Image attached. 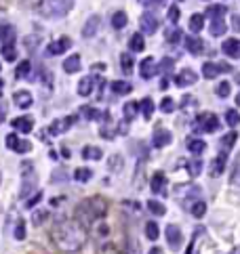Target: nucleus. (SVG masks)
Segmentation results:
<instances>
[{
  "instance_id": "obj_31",
  "label": "nucleus",
  "mask_w": 240,
  "mask_h": 254,
  "mask_svg": "<svg viewBox=\"0 0 240 254\" xmlns=\"http://www.w3.org/2000/svg\"><path fill=\"white\" fill-rule=\"evenodd\" d=\"M126 23H129V17H126L124 11H116V13L112 15V28H114V30H122Z\"/></svg>"
},
{
  "instance_id": "obj_13",
  "label": "nucleus",
  "mask_w": 240,
  "mask_h": 254,
  "mask_svg": "<svg viewBox=\"0 0 240 254\" xmlns=\"http://www.w3.org/2000/svg\"><path fill=\"white\" fill-rule=\"evenodd\" d=\"M99 25H101V17L99 15H91L86 19V23L82 25V30H80L82 38H93L99 32Z\"/></svg>"
},
{
  "instance_id": "obj_51",
  "label": "nucleus",
  "mask_w": 240,
  "mask_h": 254,
  "mask_svg": "<svg viewBox=\"0 0 240 254\" xmlns=\"http://www.w3.org/2000/svg\"><path fill=\"white\" fill-rule=\"evenodd\" d=\"M173 65H175V61L171 59V57H164L162 63L158 65V74H160V72H171V69H173Z\"/></svg>"
},
{
  "instance_id": "obj_30",
  "label": "nucleus",
  "mask_w": 240,
  "mask_h": 254,
  "mask_svg": "<svg viewBox=\"0 0 240 254\" xmlns=\"http://www.w3.org/2000/svg\"><path fill=\"white\" fill-rule=\"evenodd\" d=\"M0 55L4 57V61L15 63V59H17V48H15V42H13V44H4V47H0Z\"/></svg>"
},
{
  "instance_id": "obj_19",
  "label": "nucleus",
  "mask_w": 240,
  "mask_h": 254,
  "mask_svg": "<svg viewBox=\"0 0 240 254\" xmlns=\"http://www.w3.org/2000/svg\"><path fill=\"white\" fill-rule=\"evenodd\" d=\"M15 42V28L11 23H0V47Z\"/></svg>"
},
{
  "instance_id": "obj_32",
  "label": "nucleus",
  "mask_w": 240,
  "mask_h": 254,
  "mask_svg": "<svg viewBox=\"0 0 240 254\" xmlns=\"http://www.w3.org/2000/svg\"><path fill=\"white\" fill-rule=\"evenodd\" d=\"M208 30H211V34H213V36H223V34H225V30H227L225 19H213L211 25H208Z\"/></svg>"
},
{
  "instance_id": "obj_52",
  "label": "nucleus",
  "mask_w": 240,
  "mask_h": 254,
  "mask_svg": "<svg viewBox=\"0 0 240 254\" xmlns=\"http://www.w3.org/2000/svg\"><path fill=\"white\" fill-rule=\"evenodd\" d=\"M47 217H49V210H38V212L32 214V221H34V225H42Z\"/></svg>"
},
{
  "instance_id": "obj_1",
  "label": "nucleus",
  "mask_w": 240,
  "mask_h": 254,
  "mask_svg": "<svg viewBox=\"0 0 240 254\" xmlns=\"http://www.w3.org/2000/svg\"><path fill=\"white\" fill-rule=\"evenodd\" d=\"M53 242L61 252H78L86 242V229L78 221H59L53 227Z\"/></svg>"
},
{
  "instance_id": "obj_18",
  "label": "nucleus",
  "mask_w": 240,
  "mask_h": 254,
  "mask_svg": "<svg viewBox=\"0 0 240 254\" xmlns=\"http://www.w3.org/2000/svg\"><path fill=\"white\" fill-rule=\"evenodd\" d=\"M183 42H186V50L192 55H200L202 48H205V42L198 36H188V38H183Z\"/></svg>"
},
{
  "instance_id": "obj_55",
  "label": "nucleus",
  "mask_w": 240,
  "mask_h": 254,
  "mask_svg": "<svg viewBox=\"0 0 240 254\" xmlns=\"http://www.w3.org/2000/svg\"><path fill=\"white\" fill-rule=\"evenodd\" d=\"M164 2H167V0H139V4L141 6H160Z\"/></svg>"
},
{
  "instance_id": "obj_29",
  "label": "nucleus",
  "mask_w": 240,
  "mask_h": 254,
  "mask_svg": "<svg viewBox=\"0 0 240 254\" xmlns=\"http://www.w3.org/2000/svg\"><path fill=\"white\" fill-rule=\"evenodd\" d=\"M139 110H141V113H143L145 120H150L152 113H154V110H156V105H154V101H152L150 97H145V99L139 101Z\"/></svg>"
},
{
  "instance_id": "obj_35",
  "label": "nucleus",
  "mask_w": 240,
  "mask_h": 254,
  "mask_svg": "<svg viewBox=\"0 0 240 254\" xmlns=\"http://www.w3.org/2000/svg\"><path fill=\"white\" fill-rule=\"evenodd\" d=\"M145 238L152 239V242H156V239L160 238V229H158V223H154V221H148V223H145Z\"/></svg>"
},
{
  "instance_id": "obj_15",
  "label": "nucleus",
  "mask_w": 240,
  "mask_h": 254,
  "mask_svg": "<svg viewBox=\"0 0 240 254\" xmlns=\"http://www.w3.org/2000/svg\"><path fill=\"white\" fill-rule=\"evenodd\" d=\"M171 141H173V135H171V130L167 128H156L154 130V137H152V143H154V147H167V145H171Z\"/></svg>"
},
{
  "instance_id": "obj_4",
  "label": "nucleus",
  "mask_w": 240,
  "mask_h": 254,
  "mask_svg": "<svg viewBox=\"0 0 240 254\" xmlns=\"http://www.w3.org/2000/svg\"><path fill=\"white\" fill-rule=\"evenodd\" d=\"M76 122V116H66V118H57V120H53V122L49 124V128L44 130V135H49L51 137H59V135H63L66 130H69L72 128V124Z\"/></svg>"
},
{
  "instance_id": "obj_44",
  "label": "nucleus",
  "mask_w": 240,
  "mask_h": 254,
  "mask_svg": "<svg viewBox=\"0 0 240 254\" xmlns=\"http://www.w3.org/2000/svg\"><path fill=\"white\" fill-rule=\"evenodd\" d=\"M236 139H238V132H234V130L227 132V135L221 139V149H223L225 154H227V149H232V145L236 143Z\"/></svg>"
},
{
  "instance_id": "obj_41",
  "label": "nucleus",
  "mask_w": 240,
  "mask_h": 254,
  "mask_svg": "<svg viewBox=\"0 0 240 254\" xmlns=\"http://www.w3.org/2000/svg\"><path fill=\"white\" fill-rule=\"evenodd\" d=\"M188 173H189V176H198L202 173V160L200 158H192V160L188 162Z\"/></svg>"
},
{
  "instance_id": "obj_43",
  "label": "nucleus",
  "mask_w": 240,
  "mask_h": 254,
  "mask_svg": "<svg viewBox=\"0 0 240 254\" xmlns=\"http://www.w3.org/2000/svg\"><path fill=\"white\" fill-rule=\"evenodd\" d=\"M120 65H122V72H124V74H131V72H133V65H135V61H133L131 53H122V55H120Z\"/></svg>"
},
{
  "instance_id": "obj_24",
  "label": "nucleus",
  "mask_w": 240,
  "mask_h": 254,
  "mask_svg": "<svg viewBox=\"0 0 240 254\" xmlns=\"http://www.w3.org/2000/svg\"><path fill=\"white\" fill-rule=\"evenodd\" d=\"M205 149H206V143L202 141V139H196V137L188 139V151H189V154H194V156H200Z\"/></svg>"
},
{
  "instance_id": "obj_53",
  "label": "nucleus",
  "mask_w": 240,
  "mask_h": 254,
  "mask_svg": "<svg viewBox=\"0 0 240 254\" xmlns=\"http://www.w3.org/2000/svg\"><path fill=\"white\" fill-rule=\"evenodd\" d=\"M179 15H181V13H179V6H171V9H169V21H171V23H177V21H179Z\"/></svg>"
},
{
  "instance_id": "obj_5",
  "label": "nucleus",
  "mask_w": 240,
  "mask_h": 254,
  "mask_svg": "<svg viewBox=\"0 0 240 254\" xmlns=\"http://www.w3.org/2000/svg\"><path fill=\"white\" fill-rule=\"evenodd\" d=\"M69 48H72V38L61 36V38H57V40L49 42L47 48H44V53H47V57H55V55H63Z\"/></svg>"
},
{
  "instance_id": "obj_34",
  "label": "nucleus",
  "mask_w": 240,
  "mask_h": 254,
  "mask_svg": "<svg viewBox=\"0 0 240 254\" xmlns=\"http://www.w3.org/2000/svg\"><path fill=\"white\" fill-rule=\"evenodd\" d=\"M189 212H192L194 219H202L206 214V204L202 200H196V202H192V206H189Z\"/></svg>"
},
{
  "instance_id": "obj_33",
  "label": "nucleus",
  "mask_w": 240,
  "mask_h": 254,
  "mask_svg": "<svg viewBox=\"0 0 240 254\" xmlns=\"http://www.w3.org/2000/svg\"><path fill=\"white\" fill-rule=\"evenodd\" d=\"M164 38H167V42H169V44H177V42H181V40H183V32H181L179 28H177V25H173V28H169V30H167Z\"/></svg>"
},
{
  "instance_id": "obj_50",
  "label": "nucleus",
  "mask_w": 240,
  "mask_h": 254,
  "mask_svg": "<svg viewBox=\"0 0 240 254\" xmlns=\"http://www.w3.org/2000/svg\"><path fill=\"white\" fill-rule=\"evenodd\" d=\"M160 111H164V113H173V111H175V101L171 99V97H164V99L160 101Z\"/></svg>"
},
{
  "instance_id": "obj_16",
  "label": "nucleus",
  "mask_w": 240,
  "mask_h": 254,
  "mask_svg": "<svg viewBox=\"0 0 240 254\" xmlns=\"http://www.w3.org/2000/svg\"><path fill=\"white\" fill-rule=\"evenodd\" d=\"M221 50L225 53V57H232V59H240V40L236 38H227L221 44Z\"/></svg>"
},
{
  "instance_id": "obj_2",
  "label": "nucleus",
  "mask_w": 240,
  "mask_h": 254,
  "mask_svg": "<svg viewBox=\"0 0 240 254\" xmlns=\"http://www.w3.org/2000/svg\"><path fill=\"white\" fill-rule=\"evenodd\" d=\"M36 185H38V176H36V170L30 162H23L21 166V189H19V198L25 200L32 191H36Z\"/></svg>"
},
{
  "instance_id": "obj_56",
  "label": "nucleus",
  "mask_w": 240,
  "mask_h": 254,
  "mask_svg": "<svg viewBox=\"0 0 240 254\" xmlns=\"http://www.w3.org/2000/svg\"><path fill=\"white\" fill-rule=\"evenodd\" d=\"M232 23H234L232 28L236 30V32H240V15H234V17H232Z\"/></svg>"
},
{
  "instance_id": "obj_47",
  "label": "nucleus",
  "mask_w": 240,
  "mask_h": 254,
  "mask_svg": "<svg viewBox=\"0 0 240 254\" xmlns=\"http://www.w3.org/2000/svg\"><path fill=\"white\" fill-rule=\"evenodd\" d=\"M230 91H232V86H230V82H225V80H221L217 88H215V93H217V97L221 99H225V97H230Z\"/></svg>"
},
{
  "instance_id": "obj_27",
  "label": "nucleus",
  "mask_w": 240,
  "mask_h": 254,
  "mask_svg": "<svg viewBox=\"0 0 240 254\" xmlns=\"http://www.w3.org/2000/svg\"><path fill=\"white\" fill-rule=\"evenodd\" d=\"M133 91V84L126 80H114L112 82V93L114 95H129Z\"/></svg>"
},
{
  "instance_id": "obj_23",
  "label": "nucleus",
  "mask_w": 240,
  "mask_h": 254,
  "mask_svg": "<svg viewBox=\"0 0 240 254\" xmlns=\"http://www.w3.org/2000/svg\"><path fill=\"white\" fill-rule=\"evenodd\" d=\"M80 156L85 158V160H101V158H103V151H101V147H95V145H86V147H82Z\"/></svg>"
},
{
  "instance_id": "obj_8",
  "label": "nucleus",
  "mask_w": 240,
  "mask_h": 254,
  "mask_svg": "<svg viewBox=\"0 0 240 254\" xmlns=\"http://www.w3.org/2000/svg\"><path fill=\"white\" fill-rule=\"evenodd\" d=\"M139 28H141V34H156L158 30V17L154 15V13H143L141 17H139Z\"/></svg>"
},
{
  "instance_id": "obj_6",
  "label": "nucleus",
  "mask_w": 240,
  "mask_h": 254,
  "mask_svg": "<svg viewBox=\"0 0 240 254\" xmlns=\"http://www.w3.org/2000/svg\"><path fill=\"white\" fill-rule=\"evenodd\" d=\"M4 141H6V147L15 151V154H28V151H32V143L25 141V139H19L17 135H6Z\"/></svg>"
},
{
  "instance_id": "obj_60",
  "label": "nucleus",
  "mask_w": 240,
  "mask_h": 254,
  "mask_svg": "<svg viewBox=\"0 0 240 254\" xmlns=\"http://www.w3.org/2000/svg\"><path fill=\"white\" fill-rule=\"evenodd\" d=\"M232 254H240V248H236V250H234V252H232Z\"/></svg>"
},
{
  "instance_id": "obj_11",
  "label": "nucleus",
  "mask_w": 240,
  "mask_h": 254,
  "mask_svg": "<svg viewBox=\"0 0 240 254\" xmlns=\"http://www.w3.org/2000/svg\"><path fill=\"white\" fill-rule=\"evenodd\" d=\"M139 74H141L143 80H150L158 74V65H156L154 57H145V59L141 61V65H139Z\"/></svg>"
},
{
  "instance_id": "obj_57",
  "label": "nucleus",
  "mask_w": 240,
  "mask_h": 254,
  "mask_svg": "<svg viewBox=\"0 0 240 254\" xmlns=\"http://www.w3.org/2000/svg\"><path fill=\"white\" fill-rule=\"evenodd\" d=\"M61 156H63V158H66V160H68V158H69V151H68L66 147H63V149H61Z\"/></svg>"
},
{
  "instance_id": "obj_28",
  "label": "nucleus",
  "mask_w": 240,
  "mask_h": 254,
  "mask_svg": "<svg viewBox=\"0 0 240 254\" xmlns=\"http://www.w3.org/2000/svg\"><path fill=\"white\" fill-rule=\"evenodd\" d=\"M122 113H124V120H126V122L135 120L137 113H139V103H137V101H129V103H124Z\"/></svg>"
},
{
  "instance_id": "obj_39",
  "label": "nucleus",
  "mask_w": 240,
  "mask_h": 254,
  "mask_svg": "<svg viewBox=\"0 0 240 254\" xmlns=\"http://www.w3.org/2000/svg\"><path fill=\"white\" fill-rule=\"evenodd\" d=\"M91 179H93V170H91V168H76L74 181H78V183H88Z\"/></svg>"
},
{
  "instance_id": "obj_7",
  "label": "nucleus",
  "mask_w": 240,
  "mask_h": 254,
  "mask_svg": "<svg viewBox=\"0 0 240 254\" xmlns=\"http://www.w3.org/2000/svg\"><path fill=\"white\" fill-rule=\"evenodd\" d=\"M69 6H72V0H53L49 9H42V13L49 17H63L69 11Z\"/></svg>"
},
{
  "instance_id": "obj_37",
  "label": "nucleus",
  "mask_w": 240,
  "mask_h": 254,
  "mask_svg": "<svg viewBox=\"0 0 240 254\" xmlns=\"http://www.w3.org/2000/svg\"><path fill=\"white\" fill-rule=\"evenodd\" d=\"M202 28H205V17L198 15V13L189 17V32H192V34H198Z\"/></svg>"
},
{
  "instance_id": "obj_58",
  "label": "nucleus",
  "mask_w": 240,
  "mask_h": 254,
  "mask_svg": "<svg viewBox=\"0 0 240 254\" xmlns=\"http://www.w3.org/2000/svg\"><path fill=\"white\" fill-rule=\"evenodd\" d=\"M148 254H162V250H160V248H152Z\"/></svg>"
},
{
  "instance_id": "obj_12",
  "label": "nucleus",
  "mask_w": 240,
  "mask_h": 254,
  "mask_svg": "<svg viewBox=\"0 0 240 254\" xmlns=\"http://www.w3.org/2000/svg\"><path fill=\"white\" fill-rule=\"evenodd\" d=\"M198 82V74L194 72V69H181L179 74L175 76V84L177 86H192V84H196Z\"/></svg>"
},
{
  "instance_id": "obj_40",
  "label": "nucleus",
  "mask_w": 240,
  "mask_h": 254,
  "mask_svg": "<svg viewBox=\"0 0 240 254\" xmlns=\"http://www.w3.org/2000/svg\"><path fill=\"white\" fill-rule=\"evenodd\" d=\"M225 11H227V6H223V4H213V6H208V9H206V13H208V17H211V19H223Z\"/></svg>"
},
{
  "instance_id": "obj_10",
  "label": "nucleus",
  "mask_w": 240,
  "mask_h": 254,
  "mask_svg": "<svg viewBox=\"0 0 240 254\" xmlns=\"http://www.w3.org/2000/svg\"><path fill=\"white\" fill-rule=\"evenodd\" d=\"M225 162H227V154L225 151H221V154L217 158H213L211 166H208V175L213 176V179H217V176H221L225 173Z\"/></svg>"
},
{
  "instance_id": "obj_45",
  "label": "nucleus",
  "mask_w": 240,
  "mask_h": 254,
  "mask_svg": "<svg viewBox=\"0 0 240 254\" xmlns=\"http://www.w3.org/2000/svg\"><path fill=\"white\" fill-rule=\"evenodd\" d=\"M80 113H82V116H85L86 120H99V118H101V111L95 110V107H91V105H85V107L80 110Z\"/></svg>"
},
{
  "instance_id": "obj_38",
  "label": "nucleus",
  "mask_w": 240,
  "mask_h": 254,
  "mask_svg": "<svg viewBox=\"0 0 240 254\" xmlns=\"http://www.w3.org/2000/svg\"><path fill=\"white\" fill-rule=\"evenodd\" d=\"M28 74H32V63L30 61H21L15 67V78L17 80H23V78H28Z\"/></svg>"
},
{
  "instance_id": "obj_46",
  "label": "nucleus",
  "mask_w": 240,
  "mask_h": 254,
  "mask_svg": "<svg viewBox=\"0 0 240 254\" xmlns=\"http://www.w3.org/2000/svg\"><path fill=\"white\" fill-rule=\"evenodd\" d=\"M225 124L232 126V128H234V126H238L240 124V113L236 110H227L225 111Z\"/></svg>"
},
{
  "instance_id": "obj_20",
  "label": "nucleus",
  "mask_w": 240,
  "mask_h": 254,
  "mask_svg": "<svg viewBox=\"0 0 240 254\" xmlns=\"http://www.w3.org/2000/svg\"><path fill=\"white\" fill-rule=\"evenodd\" d=\"M150 189L154 193H167V176L164 173H156L150 181Z\"/></svg>"
},
{
  "instance_id": "obj_61",
  "label": "nucleus",
  "mask_w": 240,
  "mask_h": 254,
  "mask_svg": "<svg viewBox=\"0 0 240 254\" xmlns=\"http://www.w3.org/2000/svg\"><path fill=\"white\" fill-rule=\"evenodd\" d=\"M0 72H2V63H0Z\"/></svg>"
},
{
  "instance_id": "obj_25",
  "label": "nucleus",
  "mask_w": 240,
  "mask_h": 254,
  "mask_svg": "<svg viewBox=\"0 0 240 254\" xmlns=\"http://www.w3.org/2000/svg\"><path fill=\"white\" fill-rule=\"evenodd\" d=\"M221 74V69L217 63H211V61H206V63H202V76H205L206 80H213V78H217V76Z\"/></svg>"
},
{
  "instance_id": "obj_49",
  "label": "nucleus",
  "mask_w": 240,
  "mask_h": 254,
  "mask_svg": "<svg viewBox=\"0 0 240 254\" xmlns=\"http://www.w3.org/2000/svg\"><path fill=\"white\" fill-rule=\"evenodd\" d=\"M230 183L232 185H240V156H238V160L236 164H234V168H232V176H230Z\"/></svg>"
},
{
  "instance_id": "obj_17",
  "label": "nucleus",
  "mask_w": 240,
  "mask_h": 254,
  "mask_svg": "<svg viewBox=\"0 0 240 254\" xmlns=\"http://www.w3.org/2000/svg\"><path fill=\"white\" fill-rule=\"evenodd\" d=\"M13 128L17 132H21V135H28V132H32V128H34V120L30 116H19L13 120Z\"/></svg>"
},
{
  "instance_id": "obj_9",
  "label": "nucleus",
  "mask_w": 240,
  "mask_h": 254,
  "mask_svg": "<svg viewBox=\"0 0 240 254\" xmlns=\"http://www.w3.org/2000/svg\"><path fill=\"white\" fill-rule=\"evenodd\" d=\"M164 233H167L169 248H171V250H177V248H179L181 242H183V236H181V229H179V227L171 223V225H167V231H164Z\"/></svg>"
},
{
  "instance_id": "obj_14",
  "label": "nucleus",
  "mask_w": 240,
  "mask_h": 254,
  "mask_svg": "<svg viewBox=\"0 0 240 254\" xmlns=\"http://www.w3.org/2000/svg\"><path fill=\"white\" fill-rule=\"evenodd\" d=\"M13 103H15L19 110H30L32 103H34V97H32L30 91H15L13 93Z\"/></svg>"
},
{
  "instance_id": "obj_3",
  "label": "nucleus",
  "mask_w": 240,
  "mask_h": 254,
  "mask_svg": "<svg viewBox=\"0 0 240 254\" xmlns=\"http://www.w3.org/2000/svg\"><path fill=\"white\" fill-rule=\"evenodd\" d=\"M219 118L215 116V113H211V111H205V113H200L198 118H196V130L198 132H217L219 130Z\"/></svg>"
},
{
  "instance_id": "obj_42",
  "label": "nucleus",
  "mask_w": 240,
  "mask_h": 254,
  "mask_svg": "<svg viewBox=\"0 0 240 254\" xmlns=\"http://www.w3.org/2000/svg\"><path fill=\"white\" fill-rule=\"evenodd\" d=\"M122 164H124L122 156L114 154V156H110V160H107V168H110L112 173H118V170H122Z\"/></svg>"
},
{
  "instance_id": "obj_59",
  "label": "nucleus",
  "mask_w": 240,
  "mask_h": 254,
  "mask_svg": "<svg viewBox=\"0 0 240 254\" xmlns=\"http://www.w3.org/2000/svg\"><path fill=\"white\" fill-rule=\"evenodd\" d=\"M236 105H238V107H240V93H238V95H236Z\"/></svg>"
},
{
  "instance_id": "obj_48",
  "label": "nucleus",
  "mask_w": 240,
  "mask_h": 254,
  "mask_svg": "<svg viewBox=\"0 0 240 254\" xmlns=\"http://www.w3.org/2000/svg\"><path fill=\"white\" fill-rule=\"evenodd\" d=\"M13 236H15L17 242H21V239H25V221L19 219L17 225H15V231H13Z\"/></svg>"
},
{
  "instance_id": "obj_54",
  "label": "nucleus",
  "mask_w": 240,
  "mask_h": 254,
  "mask_svg": "<svg viewBox=\"0 0 240 254\" xmlns=\"http://www.w3.org/2000/svg\"><path fill=\"white\" fill-rule=\"evenodd\" d=\"M40 200H42V193H40V191H36L34 198H30L28 202H25V208H30V210H32V208H36V206H38V202H40Z\"/></svg>"
},
{
  "instance_id": "obj_26",
  "label": "nucleus",
  "mask_w": 240,
  "mask_h": 254,
  "mask_svg": "<svg viewBox=\"0 0 240 254\" xmlns=\"http://www.w3.org/2000/svg\"><path fill=\"white\" fill-rule=\"evenodd\" d=\"M93 82L95 80L91 78V76H85V78L78 82V91H76V93H78L80 97H88V95L93 93Z\"/></svg>"
},
{
  "instance_id": "obj_36",
  "label": "nucleus",
  "mask_w": 240,
  "mask_h": 254,
  "mask_svg": "<svg viewBox=\"0 0 240 254\" xmlns=\"http://www.w3.org/2000/svg\"><path fill=\"white\" fill-rule=\"evenodd\" d=\"M148 210L154 214V217H164L167 214V208H164L162 202H158V200H150L148 202Z\"/></svg>"
},
{
  "instance_id": "obj_21",
  "label": "nucleus",
  "mask_w": 240,
  "mask_h": 254,
  "mask_svg": "<svg viewBox=\"0 0 240 254\" xmlns=\"http://www.w3.org/2000/svg\"><path fill=\"white\" fill-rule=\"evenodd\" d=\"M80 65H82V61H80V55H69V57H66V61H63V72L66 74H76L80 69Z\"/></svg>"
},
{
  "instance_id": "obj_22",
  "label": "nucleus",
  "mask_w": 240,
  "mask_h": 254,
  "mask_svg": "<svg viewBox=\"0 0 240 254\" xmlns=\"http://www.w3.org/2000/svg\"><path fill=\"white\" fill-rule=\"evenodd\" d=\"M143 48H145L143 34H141V32H137V34H133L129 38V50H131V53H141Z\"/></svg>"
}]
</instances>
